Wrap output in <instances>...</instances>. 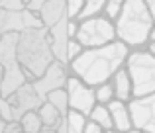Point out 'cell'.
I'll use <instances>...</instances> for the list:
<instances>
[{"instance_id":"6da1fadb","label":"cell","mask_w":155,"mask_h":133,"mask_svg":"<svg viewBox=\"0 0 155 133\" xmlns=\"http://www.w3.org/2000/svg\"><path fill=\"white\" fill-rule=\"evenodd\" d=\"M128 55L130 49L116 39L114 43H108L104 47L83 49L81 55L77 59H73L67 68L69 74L77 76L91 88H96L104 82H110V78L120 68H124Z\"/></svg>"},{"instance_id":"7a4b0ae2","label":"cell","mask_w":155,"mask_h":133,"mask_svg":"<svg viewBox=\"0 0 155 133\" xmlns=\"http://www.w3.org/2000/svg\"><path fill=\"white\" fill-rule=\"evenodd\" d=\"M18 63L24 68L28 80H35L43 74V72L55 63L51 51V41L49 33L45 27H38V30H28L18 35Z\"/></svg>"},{"instance_id":"3957f363","label":"cell","mask_w":155,"mask_h":133,"mask_svg":"<svg viewBox=\"0 0 155 133\" xmlns=\"http://www.w3.org/2000/svg\"><path fill=\"white\" fill-rule=\"evenodd\" d=\"M155 26L147 12L145 0H126L118 20L114 22L116 39L130 51L141 49L149 41V31Z\"/></svg>"},{"instance_id":"277c9868","label":"cell","mask_w":155,"mask_h":133,"mask_svg":"<svg viewBox=\"0 0 155 133\" xmlns=\"http://www.w3.org/2000/svg\"><path fill=\"white\" fill-rule=\"evenodd\" d=\"M16 49H18V35L6 33L0 37V67L4 71L2 86H0V98H8L20 86L30 82L26 72H24V68L18 63Z\"/></svg>"},{"instance_id":"5b68a950","label":"cell","mask_w":155,"mask_h":133,"mask_svg":"<svg viewBox=\"0 0 155 133\" xmlns=\"http://www.w3.org/2000/svg\"><path fill=\"white\" fill-rule=\"evenodd\" d=\"M126 72L132 80L134 98L155 94V57L149 55L145 49L130 51L126 59Z\"/></svg>"},{"instance_id":"8992f818","label":"cell","mask_w":155,"mask_h":133,"mask_svg":"<svg viewBox=\"0 0 155 133\" xmlns=\"http://www.w3.org/2000/svg\"><path fill=\"white\" fill-rule=\"evenodd\" d=\"M75 39L83 49L104 47L108 43L116 41V30H114L112 22H108L104 16H98V18H91V20H84V22H79Z\"/></svg>"},{"instance_id":"52a82bcc","label":"cell","mask_w":155,"mask_h":133,"mask_svg":"<svg viewBox=\"0 0 155 133\" xmlns=\"http://www.w3.org/2000/svg\"><path fill=\"white\" fill-rule=\"evenodd\" d=\"M132 129L141 133H155V94L132 98L128 102Z\"/></svg>"},{"instance_id":"ba28073f","label":"cell","mask_w":155,"mask_h":133,"mask_svg":"<svg viewBox=\"0 0 155 133\" xmlns=\"http://www.w3.org/2000/svg\"><path fill=\"white\" fill-rule=\"evenodd\" d=\"M67 98H69V110L71 112H79L83 116H88L92 112V108L96 106V98H94V88H91L88 84H84L83 80H79L77 76L69 74L67 84Z\"/></svg>"},{"instance_id":"9c48e42d","label":"cell","mask_w":155,"mask_h":133,"mask_svg":"<svg viewBox=\"0 0 155 133\" xmlns=\"http://www.w3.org/2000/svg\"><path fill=\"white\" fill-rule=\"evenodd\" d=\"M38 27H43L39 18L31 12H28L26 8L22 12H6L0 8V35L6 33L20 35L28 30H38Z\"/></svg>"},{"instance_id":"30bf717a","label":"cell","mask_w":155,"mask_h":133,"mask_svg":"<svg viewBox=\"0 0 155 133\" xmlns=\"http://www.w3.org/2000/svg\"><path fill=\"white\" fill-rule=\"evenodd\" d=\"M67 78H69V68L55 61L41 76H39V78L31 80V86H34L35 94H38L39 98L45 100L49 92H53V90H63L65 84H67Z\"/></svg>"},{"instance_id":"8fae6325","label":"cell","mask_w":155,"mask_h":133,"mask_svg":"<svg viewBox=\"0 0 155 133\" xmlns=\"http://www.w3.org/2000/svg\"><path fill=\"white\" fill-rule=\"evenodd\" d=\"M8 104L12 106V116H14V122H18L24 114L28 112H38L39 106H41L45 100H41L38 94H35L31 82H26L24 86H20L14 94L8 96Z\"/></svg>"},{"instance_id":"7c38bea8","label":"cell","mask_w":155,"mask_h":133,"mask_svg":"<svg viewBox=\"0 0 155 133\" xmlns=\"http://www.w3.org/2000/svg\"><path fill=\"white\" fill-rule=\"evenodd\" d=\"M65 2L67 0H45L43 2L41 12L38 14L39 22L45 30H51L53 26L61 24L63 20H67V14H65Z\"/></svg>"},{"instance_id":"4fadbf2b","label":"cell","mask_w":155,"mask_h":133,"mask_svg":"<svg viewBox=\"0 0 155 133\" xmlns=\"http://www.w3.org/2000/svg\"><path fill=\"white\" fill-rule=\"evenodd\" d=\"M108 112H110V119H112V127L116 133H126L132 129V119H130V112H128V104L112 100L108 104Z\"/></svg>"},{"instance_id":"5bb4252c","label":"cell","mask_w":155,"mask_h":133,"mask_svg":"<svg viewBox=\"0 0 155 133\" xmlns=\"http://www.w3.org/2000/svg\"><path fill=\"white\" fill-rule=\"evenodd\" d=\"M110 84H112V90H114V100L118 102H124L128 104L130 100L134 98V92H132V80H130L126 68H120L116 74L110 78Z\"/></svg>"},{"instance_id":"9a60e30c","label":"cell","mask_w":155,"mask_h":133,"mask_svg":"<svg viewBox=\"0 0 155 133\" xmlns=\"http://www.w3.org/2000/svg\"><path fill=\"white\" fill-rule=\"evenodd\" d=\"M38 116H39V119H41V123H43V129H55V127L61 123V119H63V116H61L49 102H43L41 106H39Z\"/></svg>"},{"instance_id":"2e32d148","label":"cell","mask_w":155,"mask_h":133,"mask_svg":"<svg viewBox=\"0 0 155 133\" xmlns=\"http://www.w3.org/2000/svg\"><path fill=\"white\" fill-rule=\"evenodd\" d=\"M63 125H65V133H83L84 125H87V116L69 110V114L63 118Z\"/></svg>"},{"instance_id":"e0dca14e","label":"cell","mask_w":155,"mask_h":133,"mask_svg":"<svg viewBox=\"0 0 155 133\" xmlns=\"http://www.w3.org/2000/svg\"><path fill=\"white\" fill-rule=\"evenodd\" d=\"M87 119H91V122L98 123L100 127H102L104 131H112V119H110V112L106 106H100V104H96L94 108H92V112L87 116Z\"/></svg>"},{"instance_id":"ac0fdd59","label":"cell","mask_w":155,"mask_h":133,"mask_svg":"<svg viewBox=\"0 0 155 133\" xmlns=\"http://www.w3.org/2000/svg\"><path fill=\"white\" fill-rule=\"evenodd\" d=\"M20 127H22V133H41L43 131V123L39 119L38 112H28L22 118L18 119Z\"/></svg>"},{"instance_id":"d6986e66","label":"cell","mask_w":155,"mask_h":133,"mask_svg":"<svg viewBox=\"0 0 155 133\" xmlns=\"http://www.w3.org/2000/svg\"><path fill=\"white\" fill-rule=\"evenodd\" d=\"M102 12H104V0H84L83 10H81L77 22H84V20H91V18H98V16H102Z\"/></svg>"},{"instance_id":"ffe728a7","label":"cell","mask_w":155,"mask_h":133,"mask_svg":"<svg viewBox=\"0 0 155 133\" xmlns=\"http://www.w3.org/2000/svg\"><path fill=\"white\" fill-rule=\"evenodd\" d=\"M45 102H49L53 108H55L57 112H59L61 116H67L69 114V98H67V90H53L47 94V98H45Z\"/></svg>"},{"instance_id":"44dd1931","label":"cell","mask_w":155,"mask_h":133,"mask_svg":"<svg viewBox=\"0 0 155 133\" xmlns=\"http://www.w3.org/2000/svg\"><path fill=\"white\" fill-rule=\"evenodd\" d=\"M94 98H96V104H100V106H108V104L114 100L112 84L104 82V84H100V86H96L94 88Z\"/></svg>"},{"instance_id":"7402d4cb","label":"cell","mask_w":155,"mask_h":133,"mask_svg":"<svg viewBox=\"0 0 155 133\" xmlns=\"http://www.w3.org/2000/svg\"><path fill=\"white\" fill-rule=\"evenodd\" d=\"M122 6H124V2L122 0H108V2H104V12H102V16L108 22H116L118 20V16H120V12H122Z\"/></svg>"},{"instance_id":"603a6c76","label":"cell","mask_w":155,"mask_h":133,"mask_svg":"<svg viewBox=\"0 0 155 133\" xmlns=\"http://www.w3.org/2000/svg\"><path fill=\"white\" fill-rule=\"evenodd\" d=\"M83 4H84V0H67L65 2V14H67L69 22H77L81 10H83Z\"/></svg>"},{"instance_id":"cb8c5ba5","label":"cell","mask_w":155,"mask_h":133,"mask_svg":"<svg viewBox=\"0 0 155 133\" xmlns=\"http://www.w3.org/2000/svg\"><path fill=\"white\" fill-rule=\"evenodd\" d=\"M0 8L6 12H22L24 8V0H0Z\"/></svg>"},{"instance_id":"d4e9b609","label":"cell","mask_w":155,"mask_h":133,"mask_svg":"<svg viewBox=\"0 0 155 133\" xmlns=\"http://www.w3.org/2000/svg\"><path fill=\"white\" fill-rule=\"evenodd\" d=\"M0 118H2L6 123L14 122V116H12V106L8 104L6 98H0Z\"/></svg>"},{"instance_id":"484cf974","label":"cell","mask_w":155,"mask_h":133,"mask_svg":"<svg viewBox=\"0 0 155 133\" xmlns=\"http://www.w3.org/2000/svg\"><path fill=\"white\" fill-rule=\"evenodd\" d=\"M43 2H45V0H24V6H26L28 12H31V14L38 16L39 12H41V8H43Z\"/></svg>"},{"instance_id":"4316f807","label":"cell","mask_w":155,"mask_h":133,"mask_svg":"<svg viewBox=\"0 0 155 133\" xmlns=\"http://www.w3.org/2000/svg\"><path fill=\"white\" fill-rule=\"evenodd\" d=\"M83 133H104V129L98 125V123L87 119V125H84V131H83Z\"/></svg>"},{"instance_id":"83f0119b","label":"cell","mask_w":155,"mask_h":133,"mask_svg":"<svg viewBox=\"0 0 155 133\" xmlns=\"http://www.w3.org/2000/svg\"><path fill=\"white\" fill-rule=\"evenodd\" d=\"M18 131H22L20 123H18V122H10V123L6 125V131H4V133H18Z\"/></svg>"},{"instance_id":"f1b7e54d","label":"cell","mask_w":155,"mask_h":133,"mask_svg":"<svg viewBox=\"0 0 155 133\" xmlns=\"http://www.w3.org/2000/svg\"><path fill=\"white\" fill-rule=\"evenodd\" d=\"M145 6H147V12L151 16L153 24H155V0H145Z\"/></svg>"},{"instance_id":"f546056e","label":"cell","mask_w":155,"mask_h":133,"mask_svg":"<svg viewBox=\"0 0 155 133\" xmlns=\"http://www.w3.org/2000/svg\"><path fill=\"white\" fill-rule=\"evenodd\" d=\"M6 125H8V123L4 122L2 118H0V133H4V131H6Z\"/></svg>"},{"instance_id":"4dcf8cb0","label":"cell","mask_w":155,"mask_h":133,"mask_svg":"<svg viewBox=\"0 0 155 133\" xmlns=\"http://www.w3.org/2000/svg\"><path fill=\"white\" fill-rule=\"evenodd\" d=\"M149 41H153V43H155V26L151 27V31H149ZM149 41H147V43H149Z\"/></svg>"},{"instance_id":"1f68e13d","label":"cell","mask_w":155,"mask_h":133,"mask_svg":"<svg viewBox=\"0 0 155 133\" xmlns=\"http://www.w3.org/2000/svg\"><path fill=\"white\" fill-rule=\"evenodd\" d=\"M2 76H4V71H2V67H0V86H2Z\"/></svg>"},{"instance_id":"d6a6232c","label":"cell","mask_w":155,"mask_h":133,"mask_svg":"<svg viewBox=\"0 0 155 133\" xmlns=\"http://www.w3.org/2000/svg\"><path fill=\"white\" fill-rule=\"evenodd\" d=\"M126 133H141V131H136V129H130V131H126Z\"/></svg>"},{"instance_id":"836d02e7","label":"cell","mask_w":155,"mask_h":133,"mask_svg":"<svg viewBox=\"0 0 155 133\" xmlns=\"http://www.w3.org/2000/svg\"><path fill=\"white\" fill-rule=\"evenodd\" d=\"M104 133H116V131H114V129H112V131H104Z\"/></svg>"},{"instance_id":"e575fe53","label":"cell","mask_w":155,"mask_h":133,"mask_svg":"<svg viewBox=\"0 0 155 133\" xmlns=\"http://www.w3.org/2000/svg\"><path fill=\"white\" fill-rule=\"evenodd\" d=\"M0 37H2V35H0Z\"/></svg>"}]
</instances>
